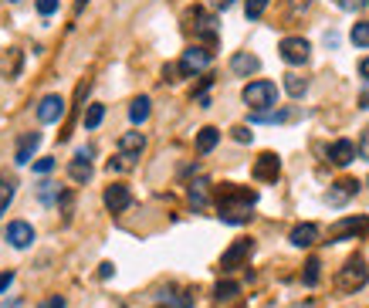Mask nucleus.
I'll list each match as a JSON object with an SVG mask.
<instances>
[{
    "mask_svg": "<svg viewBox=\"0 0 369 308\" xmlns=\"http://www.w3.org/2000/svg\"><path fill=\"white\" fill-rule=\"evenodd\" d=\"M254 204H258L254 190H244L238 183H224L220 186V220L224 224H247Z\"/></svg>",
    "mask_w": 369,
    "mask_h": 308,
    "instance_id": "nucleus-1",
    "label": "nucleus"
},
{
    "mask_svg": "<svg viewBox=\"0 0 369 308\" xmlns=\"http://www.w3.org/2000/svg\"><path fill=\"white\" fill-rule=\"evenodd\" d=\"M240 99L251 105V112H268V108H274L278 102V85L274 81H251V85H244V92H240Z\"/></svg>",
    "mask_w": 369,
    "mask_h": 308,
    "instance_id": "nucleus-2",
    "label": "nucleus"
},
{
    "mask_svg": "<svg viewBox=\"0 0 369 308\" xmlns=\"http://www.w3.org/2000/svg\"><path fill=\"white\" fill-rule=\"evenodd\" d=\"M366 282H369V268H366V261H363V257L345 261V268L336 275V288H339V291H345V295L359 291Z\"/></svg>",
    "mask_w": 369,
    "mask_h": 308,
    "instance_id": "nucleus-3",
    "label": "nucleus"
},
{
    "mask_svg": "<svg viewBox=\"0 0 369 308\" xmlns=\"http://www.w3.org/2000/svg\"><path fill=\"white\" fill-rule=\"evenodd\" d=\"M251 251H254V241H251V237H240V241H234V244L224 251V257H220V271H238L240 264L251 257Z\"/></svg>",
    "mask_w": 369,
    "mask_h": 308,
    "instance_id": "nucleus-4",
    "label": "nucleus"
},
{
    "mask_svg": "<svg viewBox=\"0 0 369 308\" xmlns=\"http://www.w3.org/2000/svg\"><path fill=\"white\" fill-rule=\"evenodd\" d=\"M278 54H281V61H288V65H305L309 54H312V44H309L305 38H285V41L278 44Z\"/></svg>",
    "mask_w": 369,
    "mask_h": 308,
    "instance_id": "nucleus-5",
    "label": "nucleus"
},
{
    "mask_svg": "<svg viewBox=\"0 0 369 308\" xmlns=\"http://www.w3.org/2000/svg\"><path fill=\"white\" fill-rule=\"evenodd\" d=\"M207 65H211V51H207V48H200V44L186 48L183 58H180L183 75H200V72H207Z\"/></svg>",
    "mask_w": 369,
    "mask_h": 308,
    "instance_id": "nucleus-6",
    "label": "nucleus"
},
{
    "mask_svg": "<svg viewBox=\"0 0 369 308\" xmlns=\"http://www.w3.org/2000/svg\"><path fill=\"white\" fill-rule=\"evenodd\" d=\"M281 177V159L274 153H261L258 159H254V180L261 183H274Z\"/></svg>",
    "mask_w": 369,
    "mask_h": 308,
    "instance_id": "nucleus-7",
    "label": "nucleus"
},
{
    "mask_svg": "<svg viewBox=\"0 0 369 308\" xmlns=\"http://www.w3.org/2000/svg\"><path fill=\"white\" fill-rule=\"evenodd\" d=\"M102 200H106V206L112 210V213H122V210H129L132 193H129V186H126V183H112V186H106Z\"/></svg>",
    "mask_w": 369,
    "mask_h": 308,
    "instance_id": "nucleus-8",
    "label": "nucleus"
},
{
    "mask_svg": "<svg viewBox=\"0 0 369 308\" xmlns=\"http://www.w3.org/2000/svg\"><path fill=\"white\" fill-rule=\"evenodd\" d=\"M369 231V217H343L336 227H332V241H349L356 234H366Z\"/></svg>",
    "mask_w": 369,
    "mask_h": 308,
    "instance_id": "nucleus-9",
    "label": "nucleus"
},
{
    "mask_svg": "<svg viewBox=\"0 0 369 308\" xmlns=\"http://www.w3.org/2000/svg\"><path fill=\"white\" fill-rule=\"evenodd\" d=\"M38 119L48 122V126H51V122H61V119H65V99H61V95H44L41 105H38Z\"/></svg>",
    "mask_w": 369,
    "mask_h": 308,
    "instance_id": "nucleus-10",
    "label": "nucleus"
},
{
    "mask_svg": "<svg viewBox=\"0 0 369 308\" xmlns=\"http://www.w3.org/2000/svg\"><path fill=\"white\" fill-rule=\"evenodd\" d=\"M88 156H92V149H79L75 159L68 163V177H72L75 183H88V180H92V159H88Z\"/></svg>",
    "mask_w": 369,
    "mask_h": 308,
    "instance_id": "nucleus-11",
    "label": "nucleus"
},
{
    "mask_svg": "<svg viewBox=\"0 0 369 308\" xmlns=\"http://www.w3.org/2000/svg\"><path fill=\"white\" fill-rule=\"evenodd\" d=\"M231 72L240 75V78L254 75V72H261V58H258V54H251V51H238L234 58H231Z\"/></svg>",
    "mask_w": 369,
    "mask_h": 308,
    "instance_id": "nucleus-12",
    "label": "nucleus"
},
{
    "mask_svg": "<svg viewBox=\"0 0 369 308\" xmlns=\"http://www.w3.org/2000/svg\"><path fill=\"white\" fill-rule=\"evenodd\" d=\"M142 149H146V136H142V132H126V136L119 139V153L126 156V159H132V163L142 156Z\"/></svg>",
    "mask_w": 369,
    "mask_h": 308,
    "instance_id": "nucleus-13",
    "label": "nucleus"
},
{
    "mask_svg": "<svg viewBox=\"0 0 369 308\" xmlns=\"http://www.w3.org/2000/svg\"><path fill=\"white\" fill-rule=\"evenodd\" d=\"M288 241L295 248H312L318 241V224H295L288 234Z\"/></svg>",
    "mask_w": 369,
    "mask_h": 308,
    "instance_id": "nucleus-14",
    "label": "nucleus"
},
{
    "mask_svg": "<svg viewBox=\"0 0 369 308\" xmlns=\"http://www.w3.org/2000/svg\"><path fill=\"white\" fill-rule=\"evenodd\" d=\"M356 159V146L349 143V139H336L332 146H329V163H336V166H349Z\"/></svg>",
    "mask_w": 369,
    "mask_h": 308,
    "instance_id": "nucleus-15",
    "label": "nucleus"
},
{
    "mask_svg": "<svg viewBox=\"0 0 369 308\" xmlns=\"http://www.w3.org/2000/svg\"><path fill=\"white\" fill-rule=\"evenodd\" d=\"M356 190H359V180H339L329 193H325V200L332 206H343L349 197H356Z\"/></svg>",
    "mask_w": 369,
    "mask_h": 308,
    "instance_id": "nucleus-16",
    "label": "nucleus"
},
{
    "mask_svg": "<svg viewBox=\"0 0 369 308\" xmlns=\"http://www.w3.org/2000/svg\"><path fill=\"white\" fill-rule=\"evenodd\" d=\"M7 241H10L14 248H31V241H34V227H31L27 220H14V224L7 227Z\"/></svg>",
    "mask_w": 369,
    "mask_h": 308,
    "instance_id": "nucleus-17",
    "label": "nucleus"
},
{
    "mask_svg": "<svg viewBox=\"0 0 369 308\" xmlns=\"http://www.w3.org/2000/svg\"><path fill=\"white\" fill-rule=\"evenodd\" d=\"M38 146H41V132H27L24 139L17 143V156H14V159H17V166L31 163V156H34V149H38Z\"/></svg>",
    "mask_w": 369,
    "mask_h": 308,
    "instance_id": "nucleus-18",
    "label": "nucleus"
},
{
    "mask_svg": "<svg viewBox=\"0 0 369 308\" xmlns=\"http://www.w3.org/2000/svg\"><path fill=\"white\" fill-rule=\"evenodd\" d=\"M14 193H17V180H14L10 173H0V217H3V210L10 206Z\"/></svg>",
    "mask_w": 369,
    "mask_h": 308,
    "instance_id": "nucleus-19",
    "label": "nucleus"
},
{
    "mask_svg": "<svg viewBox=\"0 0 369 308\" xmlns=\"http://www.w3.org/2000/svg\"><path fill=\"white\" fill-rule=\"evenodd\" d=\"M217 143H220V129L204 126L200 132H197V153H211Z\"/></svg>",
    "mask_w": 369,
    "mask_h": 308,
    "instance_id": "nucleus-20",
    "label": "nucleus"
},
{
    "mask_svg": "<svg viewBox=\"0 0 369 308\" xmlns=\"http://www.w3.org/2000/svg\"><path fill=\"white\" fill-rule=\"evenodd\" d=\"M149 105H153V102H149L146 95H139V99H132V105H129V119H132V122H136V126H142V122L149 119V112H153Z\"/></svg>",
    "mask_w": 369,
    "mask_h": 308,
    "instance_id": "nucleus-21",
    "label": "nucleus"
},
{
    "mask_svg": "<svg viewBox=\"0 0 369 308\" xmlns=\"http://www.w3.org/2000/svg\"><path fill=\"white\" fill-rule=\"evenodd\" d=\"M285 92H288L291 99H302L305 92H309V78H302V75H285Z\"/></svg>",
    "mask_w": 369,
    "mask_h": 308,
    "instance_id": "nucleus-22",
    "label": "nucleus"
},
{
    "mask_svg": "<svg viewBox=\"0 0 369 308\" xmlns=\"http://www.w3.org/2000/svg\"><path fill=\"white\" fill-rule=\"evenodd\" d=\"M102 119H106V105H99V102H92L88 108H85V115H81L85 129H99L102 126Z\"/></svg>",
    "mask_w": 369,
    "mask_h": 308,
    "instance_id": "nucleus-23",
    "label": "nucleus"
},
{
    "mask_svg": "<svg viewBox=\"0 0 369 308\" xmlns=\"http://www.w3.org/2000/svg\"><path fill=\"white\" fill-rule=\"evenodd\" d=\"M238 295H240L238 282H217V288H213V298H217V302H234Z\"/></svg>",
    "mask_w": 369,
    "mask_h": 308,
    "instance_id": "nucleus-24",
    "label": "nucleus"
},
{
    "mask_svg": "<svg viewBox=\"0 0 369 308\" xmlns=\"http://www.w3.org/2000/svg\"><path fill=\"white\" fill-rule=\"evenodd\" d=\"M207 186H211L207 180L190 183V204H193V206H207Z\"/></svg>",
    "mask_w": 369,
    "mask_h": 308,
    "instance_id": "nucleus-25",
    "label": "nucleus"
},
{
    "mask_svg": "<svg viewBox=\"0 0 369 308\" xmlns=\"http://www.w3.org/2000/svg\"><path fill=\"white\" fill-rule=\"evenodd\" d=\"M288 112L285 108H268V112H251V122H285Z\"/></svg>",
    "mask_w": 369,
    "mask_h": 308,
    "instance_id": "nucleus-26",
    "label": "nucleus"
},
{
    "mask_svg": "<svg viewBox=\"0 0 369 308\" xmlns=\"http://www.w3.org/2000/svg\"><path fill=\"white\" fill-rule=\"evenodd\" d=\"M352 44L356 48H369V21H359V24H352Z\"/></svg>",
    "mask_w": 369,
    "mask_h": 308,
    "instance_id": "nucleus-27",
    "label": "nucleus"
},
{
    "mask_svg": "<svg viewBox=\"0 0 369 308\" xmlns=\"http://www.w3.org/2000/svg\"><path fill=\"white\" fill-rule=\"evenodd\" d=\"M318 268H322V264H318V257H312V261L305 264V275H302V282L309 284V288H315V284H318Z\"/></svg>",
    "mask_w": 369,
    "mask_h": 308,
    "instance_id": "nucleus-28",
    "label": "nucleus"
},
{
    "mask_svg": "<svg viewBox=\"0 0 369 308\" xmlns=\"http://www.w3.org/2000/svg\"><path fill=\"white\" fill-rule=\"evenodd\" d=\"M38 197H41V200H44V204H58V200H61V197H58V186H54V183H41V190H38Z\"/></svg>",
    "mask_w": 369,
    "mask_h": 308,
    "instance_id": "nucleus-29",
    "label": "nucleus"
},
{
    "mask_svg": "<svg viewBox=\"0 0 369 308\" xmlns=\"http://www.w3.org/2000/svg\"><path fill=\"white\" fill-rule=\"evenodd\" d=\"M264 7H268V0H247V7H244V14L251 17V21H258L264 14Z\"/></svg>",
    "mask_w": 369,
    "mask_h": 308,
    "instance_id": "nucleus-30",
    "label": "nucleus"
},
{
    "mask_svg": "<svg viewBox=\"0 0 369 308\" xmlns=\"http://www.w3.org/2000/svg\"><path fill=\"white\" fill-rule=\"evenodd\" d=\"M21 72V51H10V61H7V68H3V78H14Z\"/></svg>",
    "mask_w": 369,
    "mask_h": 308,
    "instance_id": "nucleus-31",
    "label": "nucleus"
},
{
    "mask_svg": "<svg viewBox=\"0 0 369 308\" xmlns=\"http://www.w3.org/2000/svg\"><path fill=\"white\" fill-rule=\"evenodd\" d=\"M112 170H115V173H122V170H132V159H126V156L119 153L115 159H108V173H112Z\"/></svg>",
    "mask_w": 369,
    "mask_h": 308,
    "instance_id": "nucleus-32",
    "label": "nucleus"
},
{
    "mask_svg": "<svg viewBox=\"0 0 369 308\" xmlns=\"http://www.w3.org/2000/svg\"><path fill=\"white\" fill-rule=\"evenodd\" d=\"M34 7H38L41 17H51L54 10H58V0H34Z\"/></svg>",
    "mask_w": 369,
    "mask_h": 308,
    "instance_id": "nucleus-33",
    "label": "nucleus"
},
{
    "mask_svg": "<svg viewBox=\"0 0 369 308\" xmlns=\"http://www.w3.org/2000/svg\"><path fill=\"white\" fill-rule=\"evenodd\" d=\"M38 308H68V305H65V298H61V295H48L44 302H38Z\"/></svg>",
    "mask_w": 369,
    "mask_h": 308,
    "instance_id": "nucleus-34",
    "label": "nucleus"
},
{
    "mask_svg": "<svg viewBox=\"0 0 369 308\" xmlns=\"http://www.w3.org/2000/svg\"><path fill=\"white\" fill-rule=\"evenodd\" d=\"M51 170H54L51 156H44V159H38V163H34V173H41V177H44V173H51Z\"/></svg>",
    "mask_w": 369,
    "mask_h": 308,
    "instance_id": "nucleus-35",
    "label": "nucleus"
},
{
    "mask_svg": "<svg viewBox=\"0 0 369 308\" xmlns=\"http://www.w3.org/2000/svg\"><path fill=\"white\" fill-rule=\"evenodd\" d=\"M231 132H234V139H238V143H251V139H254V136H251V129H247V126H234Z\"/></svg>",
    "mask_w": 369,
    "mask_h": 308,
    "instance_id": "nucleus-36",
    "label": "nucleus"
},
{
    "mask_svg": "<svg viewBox=\"0 0 369 308\" xmlns=\"http://www.w3.org/2000/svg\"><path fill=\"white\" fill-rule=\"evenodd\" d=\"M356 153L363 156V159H369V129H363V139H359V146H356Z\"/></svg>",
    "mask_w": 369,
    "mask_h": 308,
    "instance_id": "nucleus-37",
    "label": "nucleus"
},
{
    "mask_svg": "<svg viewBox=\"0 0 369 308\" xmlns=\"http://www.w3.org/2000/svg\"><path fill=\"white\" fill-rule=\"evenodd\" d=\"M193 305V298H190V291H180L177 298H173V308H190Z\"/></svg>",
    "mask_w": 369,
    "mask_h": 308,
    "instance_id": "nucleus-38",
    "label": "nucleus"
},
{
    "mask_svg": "<svg viewBox=\"0 0 369 308\" xmlns=\"http://www.w3.org/2000/svg\"><path fill=\"white\" fill-rule=\"evenodd\" d=\"M339 7H343V10H363L366 0H339Z\"/></svg>",
    "mask_w": 369,
    "mask_h": 308,
    "instance_id": "nucleus-39",
    "label": "nucleus"
},
{
    "mask_svg": "<svg viewBox=\"0 0 369 308\" xmlns=\"http://www.w3.org/2000/svg\"><path fill=\"white\" fill-rule=\"evenodd\" d=\"M10 282H14V271H0V291H7Z\"/></svg>",
    "mask_w": 369,
    "mask_h": 308,
    "instance_id": "nucleus-40",
    "label": "nucleus"
},
{
    "mask_svg": "<svg viewBox=\"0 0 369 308\" xmlns=\"http://www.w3.org/2000/svg\"><path fill=\"white\" fill-rule=\"evenodd\" d=\"M312 0H291V14H298V10H305Z\"/></svg>",
    "mask_w": 369,
    "mask_h": 308,
    "instance_id": "nucleus-41",
    "label": "nucleus"
},
{
    "mask_svg": "<svg viewBox=\"0 0 369 308\" xmlns=\"http://www.w3.org/2000/svg\"><path fill=\"white\" fill-rule=\"evenodd\" d=\"M213 10H227V7H234V0H211Z\"/></svg>",
    "mask_w": 369,
    "mask_h": 308,
    "instance_id": "nucleus-42",
    "label": "nucleus"
},
{
    "mask_svg": "<svg viewBox=\"0 0 369 308\" xmlns=\"http://www.w3.org/2000/svg\"><path fill=\"white\" fill-rule=\"evenodd\" d=\"M112 271H115V268H112V264H102V268H99V278H112Z\"/></svg>",
    "mask_w": 369,
    "mask_h": 308,
    "instance_id": "nucleus-43",
    "label": "nucleus"
},
{
    "mask_svg": "<svg viewBox=\"0 0 369 308\" xmlns=\"http://www.w3.org/2000/svg\"><path fill=\"white\" fill-rule=\"evenodd\" d=\"M359 75L369 81V58H363V61H359Z\"/></svg>",
    "mask_w": 369,
    "mask_h": 308,
    "instance_id": "nucleus-44",
    "label": "nucleus"
},
{
    "mask_svg": "<svg viewBox=\"0 0 369 308\" xmlns=\"http://www.w3.org/2000/svg\"><path fill=\"white\" fill-rule=\"evenodd\" d=\"M359 105H363V108H369V92H363V95H359Z\"/></svg>",
    "mask_w": 369,
    "mask_h": 308,
    "instance_id": "nucleus-45",
    "label": "nucleus"
},
{
    "mask_svg": "<svg viewBox=\"0 0 369 308\" xmlns=\"http://www.w3.org/2000/svg\"><path fill=\"white\" fill-rule=\"evenodd\" d=\"M295 308H312V302H305V305H295Z\"/></svg>",
    "mask_w": 369,
    "mask_h": 308,
    "instance_id": "nucleus-46",
    "label": "nucleus"
},
{
    "mask_svg": "<svg viewBox=\"0 0 369 308\" xmlns=\"http://www.w3.org/2000/svg\"><path fill=\"white\" fill-rule=\"evenodd\" d=\"M159 308H166V305H159Z\"/></svg>",
    "mask_w": 369,
    "mask_h": 308,
    "instance_id": "nucleus-47",
    "label": "nucleus"
},
{
    "mask_svg": "<svg viewBox=\"0 0 369 308\" xmlns=\"http://www.w3.org/2000/svg\"><path fill=\"white\" fill-rule=\"evenodd\" d=\"M366 186H369V180H366Z\"/></svg>",
    "mask_w": 369,
    "mask_h": 308,
    "instance_id": "nucleus-48",
    "label": "nucleus"
}]
</instances>
